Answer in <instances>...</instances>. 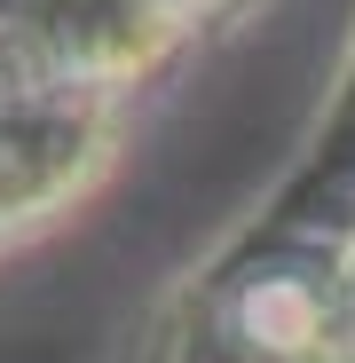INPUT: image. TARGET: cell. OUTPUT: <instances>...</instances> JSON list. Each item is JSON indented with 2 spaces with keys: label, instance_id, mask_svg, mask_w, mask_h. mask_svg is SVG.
I'll use <instances>...</instances> for the list:
<instances>
[{
  "label": "cell",
  "instance_id": "6da1fadb",
  "mask_svg": "<svg viewBox=\"0 0 355 363\" xmlns=\"http://www.w3.org/2000/svg\"><path fill=\"white\" fill-rule=\"evenodd\" d=\"M103 363H355V64L292 166Z\"/></svg>",
  "mask_w": 355,
  "mask_h": 363
}]
</instances>
